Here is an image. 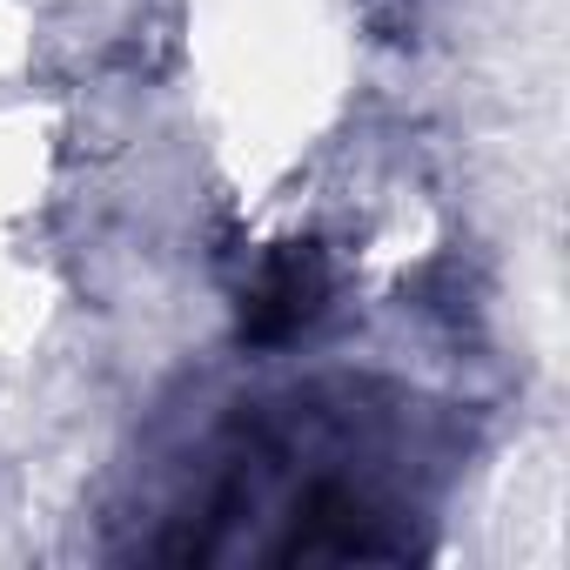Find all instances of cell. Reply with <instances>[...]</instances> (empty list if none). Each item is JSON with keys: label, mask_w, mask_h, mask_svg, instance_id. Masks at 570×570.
Listing matches in <instances>:
<instances>
[{"label": "cell", "mask_w": 570, "mask_h": 570, "mask_svg": "<svg viewBox=\"0 0 570 570\" xmlns=\"http://www.w3.org/2000/svg\"><path fill=\"white\" fill-rule=\"evenodd\" d=\"M330 303V268L309 242H289V248H275L262 262V275L248 282V296H242V336L255 350H275V343H296Z\"/></svg>", "instance_id": "1"}]
</instances>
